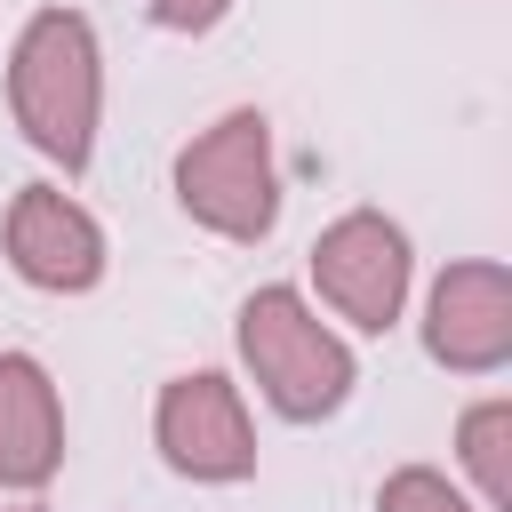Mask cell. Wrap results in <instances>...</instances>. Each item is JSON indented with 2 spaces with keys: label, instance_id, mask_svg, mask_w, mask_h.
Returning <instances> with one entry per match:
<instances>
[{
  "label": "cell",
  "instance_id": "cell-5",
  "mask_svg": "<svg viewBox=\"0 0 512 512\" xmlns=\"http://www.w3.org/2000/svg\"><path fill=\"white\" fill-rule=\"evenodd\" d=\"M152 432H160V456L184 472V480H240L256 472V432H248V408H240V384L200 368V376H176L152 408Z\"/></svg>",
  "mask_w": 512,
  "mask_h": 512
},
{
  "label": "cell",
  "instance_id": "cell-7",
  "mask_svg": "<svg viewBox=\"0 0 512 512\" xmlns=\"http://www.w3.org/2000/svg\"><path fill=\"white\" fill-rule=\"evenodd\" d=\"M8 264H16V280L48 288V296H80L104 280V232L56 184H24L8 200Z\"/></svg>",
  "mask_w": 512,
  "mask_h": 512
},
{
  "label": "cell",
  "instance_id": "cell-9",
  "mask_svg": "<svg viewBox=\"0 0 512 512\" xmlns=\"http://www.w3.org/2000/svg\"><path fill=\"white\" fill-rule=\"evenodd\" d=\"M456 448H464V472L480 480V504L504 512V504H512V400H480V408H464Z\"/></svg>",
  "mask_w": 512,
  "mask_h": 512
},
{
  "label": "cell",
  "instance_id": "cell-3",
  "mask_svg": "<svg viewBox=\"0 0 512 512\" xmlns=\"http://www.w3.org/2000/svg\"><path fill=\"white\" fill-rule=\"evenodd\" d=\"M176 200L192 224L216 240H264L280 216V176H272V120L256 104L224 112L176 152Z\"/></svg>",
  "mask_w": 512,
  "mask_h": 512
},
{
  "label": "cell",
  "instance_id": "cell-12",
  "mask_svg": "<svg viewBox=\"0 0 512 512\" xmlns=\"http://www.w3.org/2000/svg\"><path fill=\"white\" fill-rule=\"evenodd\" d=\"M0 512H40V504H0Z\"/></svg>",
  "mask_w": 512,
  "mask_h": 512
},
{
  "label": "cell",
  "instance_id": "cell-10",
  "mask_svg": "<svg viewBox=\"0 0 512 512\" xmlns=\"http://www.w3.org/2000/svg\"><path fill=\"white\" fill-rule=\"evenodd\" d=\"M376 512H480V504H464V496L448 488V472H432V464H400V472H384Z\"/></svg>",
  "mask_w": 512,
  "mask_h": 512
},
{
  "label": "cell",
  "instance_id": "cell-2",
  "mask_svg": "<svg viewBox=\"0 0 512 512\" xmlns=\"http://www.w3.org/2000/svg\"><path fill=\"white\" fill-rule=\"evenodd\" d=\"M240 360H248L256 392H264L288 424L336 416L344 392H352V352H344V336H336L296 288H256V296L240 304Z\"/></svg>",
  "mask_w": 512,
  "mask_h": 512
},
{
  "label": "cell",
  "instance_id": "cell-11",
  "mask_svg": "<svg viewBox=\"0 0 512 512\" xmlns=\"http://www.w3.org/2000/svg\"><path fill=\"white\" fill-rule=\"evenodd\" d=\"M224 8H232V0H152V16H160L168 32H208Z\"/></svg>",
  "mask_w": 512,
  "mask_h": 512
},
{
  "label": "cell",
  "instance_id": "cell-6",
  "mask_svg": "<svg viewBox=\"0 0 512 512\" xmlns=\"http://www.w3.org/2000/svg\"><path fill=\"white\" fill-rule=\"evenodd\" d=\"M424 352L456 376H488L512 360V272L472 256V264H448L432 280V304H424Z\"/></svg>",
  "mask_w": 512,
  "mask_h": 512
},
{
  "label": "cell",
  "instance_id": "cell-4",
  "mask_svg": "<svg viewBox=\"0 0 512 512\" xmlns=\"http://www.w3.org/2000/svg\"><path fill=\"white\" fill-rule=\"evenodd\" d=\"M312 280L320 296L352 320V328H392L400 304H408V232L376 208H352L336 216L320 240H312Z\"/></svg>",
  "mask_w": 512,
  "mask_h": 512
},
{
  "label": "cell",
  "instance_id": "cell-1",
  "mask_svg": "<svg viewBox=\"0 0 512 512\" xmlns=\"http://www.w3.org/2000/svg\"><path fill=\"white\" fill-rule=\"evenodd\" d=\"M8 104H16V128L32 136V152H48L64 176L88 168L96 112H104V56H96V32L80 8H40L16 32Z\"/></svg>",
  "mask_w": 512,
  "mask_h": 512
},
{
  "label": "cell",
  "instance_id": "cell-8",
  "mask_svg": "<svg viewBox=\"0 0 512 512\" xmlns=\"http://www.w3.org/2000/svg\"><path fill=\"white\" fill-rule=\"evenodd\" d=\"M64 464V408L32 352H0V488H48Z\"/></svg>",
  "mask_w": 512,
  "mask_h": 512
}]
</instances>
